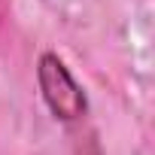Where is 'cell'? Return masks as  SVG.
<instances>
[{"label": "cell", "instance_id": "6da1fadb", "mask_svg": "<svg viewBox=\"0 0 155 155\" xmlns=\"http://www.w3.org/2000/svg\"><path fill=\"white\" fill-rule=\"evenodd\" d=\"M37 82H40V94H43V101H46V107L52 110L55 119L76 122V119L85 116V110H88L85 91L73 79V73L67 70V64L55 52H43L40 55V61H37Z\"/></svg>", "mask_w": 155, "mask_h": 155}]
</instances>
